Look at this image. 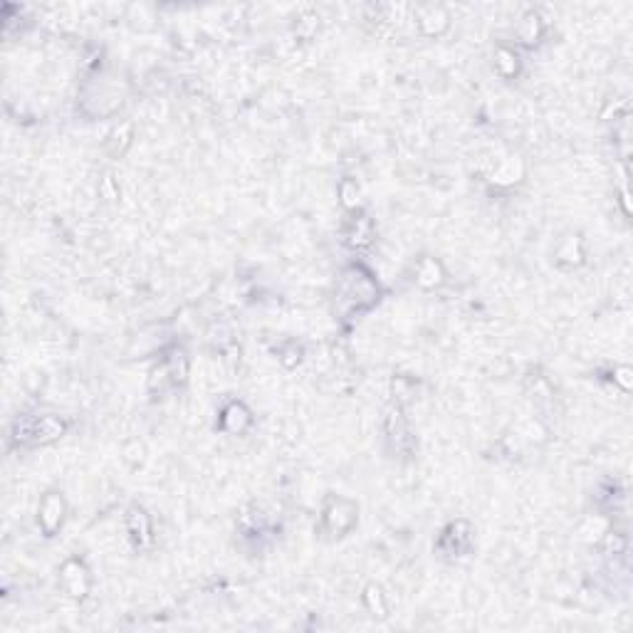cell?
<instances>
[{"label":"cell","mask_w":633,"mask_h":633,"mask_svg":"<svg viewBox=\"0 0 633 633\" xmlns=\"http://www.w3.org/2000/svg\"><path fill=\"white\" fill-rule=\"evenodd\" d=\"M65 423L55 416H40V418H30V421L18 423V441L23 443H50L57 441L65 433Z\"/></svg>","instance_id":"6da1fadb"},{"label":"cell","mask_w":633,"mask_h":633,"mask_svg":"<svg viewBox=\"0 0 633 633\" xmlns=\"http://www.w3.org/2000/svg\"><path fill=\"white\" fill-rule=\"evenodd\" d=\"M65 497L60 492H48L43 500H40V507H38V524L43 529L45 537H55L60 532L65 522Z\"/></svg>","instance_id":"7a4b0ae2"},{"label":"cell","mask_w":633,"mask_h":633,"mask_svg":"<svg viewBox=\"0 0 633 633\" xmlns=\"http://www.w3.org/2000/svg\"><path fill=\"white\" fill-rule=\"evenodd\" d=\"M60 581H62L65 591H67L72 599H84L89 594V571L82 564L79 559H67L60 569Z\"/></svg>","instance_id":"3957f363"},{"label":"cell","mask_w":633,"mask_h":633,"mask_svg":"<svg viewBox=\"0 0 633 633\" xmlns=\"http://www.w3.org/2000/svg\"><path fill=\"white\" fill-rule=\"evenodd\" d=\"M324 522L331 534L344 537L356 522V505L349 502V500H334V502L324 510Z\"/></svg>","instance_id":"277c9868"},{"label":"cell","mask_w":633,"mask_h":633,"mask_svg":"<svg viewBox=\"0 0 633 633\" xmlns=\"http://www.w3.org/2000/svg\"><path fill=\"white\" fill-rule=\"evenodd\" d=\"M126 522H129V534H131V539H134L136 547H144V544L151 542V522H149V517H146L144 510L134 507L129 512V519H126Z\"/></svg>","instance_id":"5b68a950"},{"label":"cell","mask_w":633,"mask_h":633,"mask_svg":"<svg viewBox=\"0 0 633 633\" xmlns=\"http://www.w3.org/2000/svg\"><path fill=\"white\" fill-rule=\"evenodd\" d=\"M248 426H250V413L245 411L243 403H231L223 411V428L228 433H243Z\"/></svg>","instance_id":"8992f818"},{"label":"cell","mask_w":633,"mask_h":633,"mask_svg":"<svg viewBox=\"0 0 633 633\" xmlns=\"http://www.w3.org/2000/svg\"><path fill=\"white\" fill-rule=\"evenodd\" d=\"M418 282L423 285V287H438V285L443 282V268L441 263H436L433 258H423L421 263H418Z\"/></svg>","instance_id":"52a82bcc"},{"label":"cell","mask_w":633,"mask_h":633,"mask_svg":"<svg viewBox=\"0 0 633 633\" xmlns=\"http://www.w3.org/2000/svg\"><path fill=\"white\" fill-rule=\"evenodd\" d=\"M346 238H349V243L356 245V248H366V245L371 243V238H374V226H371V221L366 216L354 218Z\"/></svg>","instance_id":"ba28073f"},{"label":"cell","mask_w":633,"mask_h":633,"mask_svg":"<svg viewBox=\"0 0 633 633\" xmlns=\"http://www.w3.org/2000/svg\"><path fill=\"white\" fill-rule=\"evenodd\" d=\"M418 23H421V28L426 35H441L448 25V15L443 13L441 8H428V10H423V18L418 20Z\"/></svg>","instance_id":"9c48e42d"},{"label":"cell","mask_w":633,"mask_h":633,"mask_svg":"<svg viewBox=\"0 0 633 633\" xmlns=\"http://www.w3.org/2000/svg\"><path fill=\"white\" fill-rule=\"evenodd\" d=\"M364 601H366V606H369V611L374 616H379V619H384L386 614H389V604H386V596H384V591H381V586H366V591H364Z\"/></svg>","instance_id":"30bf717a"},{"label":"cell","mask_w":633,"mask_h":633,"mask_svg":"<svg viewBox=\"0 0 633 633\" xmlns=\"http://www.w3.org/2000/svg\"><path fill=\"white\" fill-rule=\"evenodd\" d=\"M129 144H131V126L124 124V126H119V129L111 131L109 141H106V151H109L111 156H121L126 149H129Z\"/></svg>","instance_id":"8fae6325"},{"label":"cell","mask_w":633,"mask_h":633,"mask_svg":"<svg viewBox=\"0 0 633 633\" xmlns=\"http://www.w3.org/2000/svg\"><path fill=\"white\" fill-rule=\"evenodd\" d=\"M495 67H497V72L502 75V77H512V75L517 72V55L507 48H500L497 53H495Z\"/></svg>","instance_id":"7c38bea8"},{"label":"cell","mask_w":633,"mask_h":633,"mask_svg":"<svg viewBox=\"0 0 633 633\" xmlns=\"http://www.w3.org/2000/svg\"><path fill=\"white\" fill-rule=\"evenodd\" d=\"M339 198H341V206L349 208V211L359 208V186H356V181L344 178L341 186H339Z\"/></svg>","instance_id":"4fadbf2b"},{"label":"cell","mask_w":633,"mask_h":633,"mask_svg":"<svg viewBox=\"0 0 633 633\" xmlns=\"http://www.w3.org/2000/svg\"><path fill=\"white\" fill-rule=\"evenodd\" d=\"M539 30H542V25H539V15L537 13H529L527 18L522 20V30H519V35H522L524 43L532 45V43H537Z\"/></svg>","instance_id":"5bb4252c"}]
</instances>
